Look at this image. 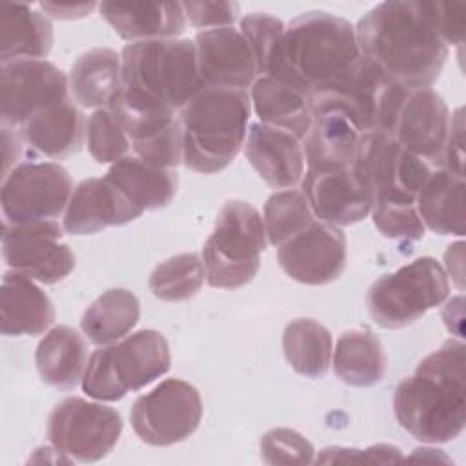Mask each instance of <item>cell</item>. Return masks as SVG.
Segmentation results:
<instances>
[{"instance_id":"48","label":"cell","mask_w":466,"mask_h":466,"mask_svg":"<svg viewBox=\"0 0 466 466\" xmlns=\"http://www.w3.org/2000/svg\"><path fill=\"white\" fill-rule=\"evenodd\" d=\"M462 302L464 299L462 297H455L451 300H448L444 311H442V319H444V324L448 328L450 333L457 335V337H462Z\"/></svg>"},{"instance_id":"16","label":"cell","mask_w":466,"mask_h":466,"mask_svg":"<svg viewBox=\"0 0 466 466\" xmlns=\"http://www.w3.org/2000/svg\"><path fill=\"white\" fill-rule=\"evenodd\" d=\"M277 258L288 277L308 286L337 280L346 266V237L339 226L313 220L279 246Z\"/></svg>"},{"instance_id":"14","label":"cell","mask_w":466,"mask_h":466,"mask_svg":"<svg viewBox=\"0 0 466 466\" xmlns=\"http://www.w3.org/2000/svg\"><path fill=\"white\" fill-rule=\"evenodd\" d=\"M2 255L13 271L42 284H56L75 269V253L62 242V228L56 220L4 222Z\"/></svg>"},{"instance_id":"27","label":"cell","mask_w":466,"mask_h":466,"mask_svg":"<svg viewBox=\"0 0 466 466\" xmlns=\"http://www.w3.org/2000/svg\"><path fill=\"white\" fill-rule=\"evenodd\" d=\"M249 98L262 124L289 131L299 138L306 137L311 124L308 93L286 80L264 75L253 82Z\"/></svg>"},{"instance_id":"39","label":"cell","mask_w":466,"mask_h":466,"mask_svg":"<svg viewBox=\"0 0 466 466\" xmlns=\"http://www.w3.org/2000/svg\"><path fill=\"white\" fill-rule=\"evenodd\" d=\"M284 22L268 13H249L240 20V33L248 40L257 64V75H266L277 55L284 33Z\"/></svg>"},{"instance_id":"18","label":"cell","mask_w":466,"mask_h":466,"mask_svg":"<svg viewBox=\"0 0 466 466\" xmlns=\"http://www.w3.org/2000/svg\"><path fill=\"white\" fill-rule=\"evenodd\" d=\"M317 220L333 226H350L371 211V195L351 167L308 169L300 182Z\"/></svg>"},{"instance_id":"9","label":"cell","mask_w":466,"mask_h":466,"mask_svg":"<svg viewBox=\"0 0 466 466\" xmlns=\"http://www.w3.org/2000/svg\"><path fill=\"white\" fill-rule=\"evenodd\" d=\"M448 293L450 280L444 268L433 257H419L379 277L368 289L366 304L380 328L399 329L441 306Z\"/></svg>"},{"instance_id":"17","label":"cell","mask_w":466,"mask_h":466,"mask_svg":"<svg viewBox=\"0 0 466 466\" xmlns=\"http://www.w3.org/2000/svg\"><path fill=\"white\" fill-rule=\"evenodd\" d=\"M451 115L439 93L431 87L408 89L391 131V137L411 155L442 167Z\"/></svg>"},{"instance_id":"8","label":"cell","mask_w":466,"mask_h":466,"mask_svg":"<svg viewBox=\"0 0 466 466\" xmlns=\"http://www.w3.org/2000/svg\"><path fill=\"white\" fill-rule=\"evenodd\" d=\"M408 89L391 82L375 64L359 55L339 76L309 93V106H333L344 111L360 133L391 135Z\"/></svg>"},{"instance_id":"24","label":"cell","mask_w":466,"mask_h":466,"mask_svg":"<svg viewBox=\"0 0 466 466\" xmlns=\"http://www.w3.org/2000/svg\"><path fill=\"white\" fill-rule=\"evenodd\" d=\"M55 320L49 297L33 279L5 271L0 288V331L7 337L42 335Z\"/></svg>"},{"instance_id":"15","label":"cell","mask_w":466,"mask_h":466,"mask_svg":"<svg viewBox=\"0 0 466 466\" xmlns=\"http://www.w3.org/2000/svg\"><path fill=\"white\" fill-rule=\"evenodd\" d=\"M353 169L373 198L382 193L417 197L435 167L406 151L391 135L371 131L360 137Z\"/></svg>"},{"instance_id":"6","label":"cell","mask_w":466,"mask_h":466,"mask_svg":"<svg viewBox=\"0 0 466 466\" xmlns=\"http://www.w3.org/2000/svg\"><path fill=\"white\" fill-rule=\"evenodd\" d=\"M171 353L157 329H140L118 342L100 346L87 360L82 390L96 400H120L169 371Z\"/></svg>"},{"instance_id":"43","label":"cell","mask_w":466,"mask_h":466,"mask_svg":"<svg viewBox=\"0 0 466 466\" xmlns=\"http://www.w3.org/2000/svg\"><path fill=\"white\" fill-rule=\"evenodd\" d=\"M402 455L400 450L393 444H375L366 450H357V448H340V446H331L322 450L319 455L317 462H371V464H391V462H400Z\"/></svg>"},{"instance_id":"40","label":"cell","mask_w":466,"mask_h":466,"mask_svg":"<svg viewBox=\"0 0 466 466\" xmlns=\"http://www.w3.org/2000/svg\"><path fill=\"white\" fill-rule=\"evenodd\" d=\"M135 157L149 166L175 169L182 164V129L178 118L164 127L131 142Z\"/></svg>"},{"instance_id":"41","label":"cell","mask_w":466,"mask_h":466,"mask_svg":"<svg viewBox=\"0 0 466 466\" xmlns=\"http://www.w3.org/2000/svg\"><path fill=\"white\" fill-rule=\"evenodd\" d=\"M260 459L266 464H311L315 448L295 430L273 428L260 439Z\"/></svg>"},{"instance_id":"44","label":"cell","mask_w":466,"mask_h":466,"mask_svg":"<svg viewBox=\"0 0 466 466\" xmlns=\"http://www.w3.org/2000/svg\"><path fill=\"white\" fill-rule=\"evenodd\" d=\"M464 9L461 2H430L433 25L448 47L461 46L464 40Z\"/></svg>"},{"instance_id":"21","label":"cell","mask_w":466,"mask_h":466,"mask_svg":"<svg viewBox=\"0 0 466 466\" xmlns=\"http://www.w3.org/2000/svg\"><path fill=\"white\" fill-rule=\"evenodd\" d=\"M142 213L107 177L86 178L71 193L64 229L71 235H93L109 226L133 222Z\"/></svg>"},{"instance_id":"22","label":"cell","mask_w":466,"mask_h":466,"mask_svg":"<svg viewBox=\"0 0 466 466\" xmlns=\"http://www.w3.org/2000/svg\"><path fill=\"white\" fill-rule=\"evenodd\" d=\"M311 124L302 138L308 169L351 167L357 157L360 129L333 106H309Z\"/></svg>"},{"instance_id":"19","label":"cell","mask_w":466,"mask_h":466,"mask_svg":"<svg viewBox=\"0 0 466 466\" xmlns=\"http://www.w3.org/2000/svg\"><path fill=\"white\" fill-rule=\"evenodd\" d=\"M193 42L204 87L246 91L257 80L255 56L240 29H206Z\"/></svg>"},{"instance_id":"3","label":"cell","mask_w":466,"mask_h":466,"mask_svg":"<svg viewBox=\"0 0 466 466\" xmlns=\"http://www.w3.org/2000/svg\"><path fill=\"white\" fill-rule=\"evenodd\" d=\"M359 55L353 24L326 11H309L284 27L266 76L286 80L309 96L313 89L339 76Z\"/></svg>"},{"instance_id":"31","label":"cell","mask_w":466,"mask_h":466,"mask_svg":"<svg viewBox=\"0 0 466 466\" xmlns=\"http://www.w3.org/2000/svg\"><path fill=\"white\" fill-rule=\"evenodd\" d=\"M335 375L348 386L370 388L382 380L386 353L379 337L368 328L346 329L331 355Z\"/></svg>"},{"instance_id":"26","label":"cell","mask_w":466,"mask_h":466,"mask_svg":"<svg viewBox=\"0 0 466 466\" xmlns=\"http://www.w3.org/2000/svg\"><path fill=\"white\" fill-rule=\"evenodd\" d=\"M53 47V27L46 15L27 4H0V58L46 60Z\"/></svg>"},{"instance_id":"13","label":"cell","mask_w":466,"mask_h":466,"mask_svg":"<svg viewBox=\"0 0 466 466\" xmlns=\"http://www.w3.org/2000/svg\"><path fill=\"white\" fill-rule=\"evenodd\" d=\"M71 98L69 78L47 60H11L0 64L2 126L22 127L35 113Z\"/></svg>"},{"instance_id":"1","label":"cell","mask_w":466,"mask_h":466,"mask_svg":"<svg viewBox=\"0 0 466 466\" xmlns=\"http://www.w3.org/2000/svg\"><path fill=\"white\" fill-rule=\"evenodd\" d=\"M355 36L359 53L406 89L431 87L450 51L433 25L430 2H380L357 22Z\"/></svg>"},{"instance_id":"29","label":"cell","mask_w":466,"mask_h":466,"mask_svg":"<svg viewBox=\"0 0 466 466\" xmlns=\"http://www.w3.org/2000/svg\"><path fill=\"white\" fill-rule=\"evenodd\" d=\"M122 86L120 55L109 47L82 53L69 71V93L80 107H109Z\"/></svg>"},{"instance_id":"4","label":"cell","mask_w":466,"mask_h":466,"mask_svg":"<svg viewBox=\"0 0 466 466\" xmlns=\"http://www.w3.org/2000/svg\"><path fill=\"white\" fill-rule=\"evenodd\" d=\"M249 115L248 91L202 87L178 111L184 166L202 175L226 169L244 147Z\"/></svg>"},{"instance_id":"33","label":"cell","mask_w":466,"mask_h":466,"mask_svg":"<svg viewBox=\"0 0 466 466\" xmlns=\"http://www.w3.org/2000/svg\"><path fill=\"white\" fill-rule=\"evenodd\" d=\"M140 317V302L124 288L104 291L82 315L80 328L89 342L107 346L127 337Z\"/></svg>"},{"instance_id":"34","label":"cell","mask_w":466,"mask_h":466,"mask_svg":"<svg viewBox=\"0 0 466 466\" xmlns=\"http://www.w3.org/2000/svg\"><path fill=\"white\" fill-rule=\"evenodd\" d=\"M282 350L286 360L297 373L309 379H320L331 364V333L313 319H297L284 329Z\"/></svg>"},{"instance_id":"47","label":"cell","mask_w":466,"mask_h":466,"mask_svg":"<svg viewBox=\"0 0 466 466\" xmlns=\"http://www.w3.org/2000/svg\"><path fill=\"white\" fill-rule=\"evenodd\" d=\"M40 7L53 18L60 20H73V18H82L87 13H91L96 4H40Z\"/></svg>"},{"instance_id":"32","label":"cell","mask_w":466,"mask_h":466,"mask_svg":"<svg viewBox=\"0 0 466 466\" xmlns=\"http://www.w3.org/2000/svg\"><path fill=\"white\" fill-rule=\"evenodd\" d=\"M106 177L142 211L166 208L178 187L175 169L149 166L135 155L115 162Z\"/></svg>"},{"instance_id":"35","label":"cell","mask_w":466,"mask_h":466,"mask_svg":"<svg viewBox=\"0 0 466 466\" xmlns=\"http://www.w3.org/2000/svg\"><path fill=\"white\" fill-rule=\"evenodd\" d=\"M206 280L202 257L180 253L160 262L149 275V291L166 302H182L195 297Z\"/></svg>"},{"instance_id":"28","label":"cell","mask_w":466,"mask_h":466,"mask_svg":"<svg viewBox=\"0 0 466 466\" xmlns=\"http://www.w3.org/2000/svg\"><path fill=\"white\" fill-rule=\"evenodd\" d=\"M415 204L424 228H430L437 235H464L466 217L462 175L444 167L433 169L419 189Z\"/></svg>"},{"instance_id":"5","label":"cell","mask_w":466,"mask_h":466,"mask_svg":"<svg viewBox=\"0 0 466 466\" xmlns=\"http://www.w3.org/2000/svg\"><path fill=\"white\" fill-rule=\"evenodd\" d=\"M120 60L118 93L135 104L177 113L204 87L193 40L162 38L127 44Z\"/></svg>"},{"instance_id":"23","label":"cell","mask_w":466,"mask_h":466,"mask_svg":"<svg viewBox=\"0 0 466 466\" xmlns=\"http://www.w3.org/2000/svg\"><path fill=\"white\" fill-rule=\"evenodd\" d=\"M98 11L115 33L131 44L177 38L186 27L178 2H102Z\"/></svg>"},{"instance_id":"2","label":"cell","mask_w":466,"mask_h":466,"mask_svg":"<svg viewBox=\"0 0 466 466\" xmlns=\"http://www.w3.org/2000/svg\"><path fill=\"white\" fill-rule=\"evenodd\" d=\"M464 342L450 339L426 355L393 393L399 424L417 441L437 444L457 439L466 422Z\"/></svg>"},{"instance_id":"10","label":"cell","mask_w":466,"mask_h":466,"mask_svg":"<svg viewBox=\"0 0 466 466\" xmlns=\"http://www.w3.org/2000/svg\"><path fill=\"white\" fill-rule=\"evenodd\" d=\"M122 428L116 410L82 397H66L49 413L47 439L71 462H96L116 446Z\"/></svg>"},{"instance_id":"30","label":"cell","mask_w":466,"mask_h":466,"mask_svg":"<svg viewBox=\"0 0 466 466\" xmlns=\"http://www.w3.org/2000/svg\"><path fill=\"white\" fill-rule=\"evenodd\" d=\"M87 342L69 326H55L36 346L35 362L42 380L69 391L82 382L87 366Z\"/></svg>"},{"instance_id":"25","label":"cell","mask_w":466,"mask_h":466,"mask_svg":"<svg viewBox=\"0 0 466 466\" xmlns=\"http://www.w3.org/2000/svg\"><path fill=\"white\" fill-rule=\"evenodd\" d=\"M86 126L84 113L67 98L35 113L20 127V135L42 155L60 160L80 149Z\"/></svg>"},{"instance_id":"20","label":"cell","mask_w":466,"mask_h":466,"mask_svg":"<svg viewBox=\"0 0 466 466\" xmlns=\"http://www.w3.org/2000/svg\"><path fill=\"white\" fill-rule=\"evenodd\" d=\"M244 155L260 178L275 189H295L306 173L302 138L262 122L251 124Z\"/></svg>"},{"instance_id":"42","label":"cell","mask_w":466,"mask_h":466,"mask_svg":"<svg viewBox=\"0 0 466 466\" xmlns=\"http://www.w3.org/2000/svg\"><path fill=\"white\" fill-rule=\"evenodd\" d=\"M182 7L186 20L202 31L231 27L240 13L237 2H184Z\"/></svg>"},{"instance_id":"12","label":"cell","mask_w":466,"mask_h":466,"mask_svg":"<svg viewBox=\"0 0 466 466\" xmlns=\"http://www.w3.org/2000/svg\"><path fill=\"white\" fill-rule=\"evenodd\" d=\"M133 431L149 446H171L186 441L200 424L198 390L182 379H166L140 395L129 413Z\"/></svg>"},{"instance_id":"45","label":"cell","mask_w":466,"mask_h":466,"mask_svg":"<svg viewBox=\"0 0 466 466\" xmlns=\"http://www.w3.org/2000/svg\"><path fill=\"white\" fill-rule=\"evenodd\" d=\"M442 167L464 177V118L462 107L451 115Z\"/></svg>"},{"instance_id":"37","label":"cell","mask_w":466,"mask_h":466,"mask_svg":"<svg viewBox=\"0 0 466 466\" xmlns=\"http://www.w3.org/2000/svg\"><path fill=\"white\" fill-rule=\"evenodd\" d=\"M375 228L388 238L419 240L424 237V224L419 217L415 197L402 193H382L371 198Z\"/></svg>"},{"instance_id":"7","label":"cell","mask_w":466,"mask_h":466,"mask_svg":"<svg viewBox=\"0 0 466 466\" xmlns=\"http://www.w3.org/2000/svg\"><path fill=\"white\" fill-rule=\"evenodd\" d=\"M266 244L264 218L258 209L246 200H228L202 248L206 282L218 289L246 286L258 271Z\"/></svg>"},{"instance_id":"38","label":"cell","mask_w":466,"mask_h":466,"mask_svg":"<svg viewBox=\"0 0 466 466\" xmlns=\"http://www.w3.org/2000/svg\"><path fill=\"white\" fill-rule=\"evenodd\" d=\"M87 149L98 164H115L127 157L131 140L109 107L96 109L86 126Z\"/></svg>"},{"instance_id":"36","label":"cell","mask_w":466,"mask_h":466,"mask_svg":"<svg viewBox=\"0 0 466 466\" xmlns=\"http://www.w3.org/2000/svg\"><path fill=\"white\" fill-rule=\"evenodd\" d=\"M262 218L268 242L279 248L304 231L315 220V215L300 189H280L266 200Z\"/></svg>"},{"instance_id":"11","label":"cell","mask_w":466,"mask_h":466,"mask_svg":"<svg viewBox=\"0 0 466 466\" xmlns=\"http://www.w3.org/2000/svg\"><path fill=\"white\" fill-rule=\"evenodd\" d=\"M73 182L56 162H22L2 178V213L7 224L56 220L69 204Z\"/></svg>"},{"instance_id":"46","label":"cell","mask_w":466,"mask_h":466,"mask_svg":"<svg viewBox=\"0 0 466 466\" xmlns=\"http://www.w3.org/2000/svg\"><path fill=\"white\" fill-rule=\"evenodd\" d=\"M22 135L20 131L16 133L15 127H7V126H2V153H4V175L2 178L15 167V164L18 162L20 158V153H22Z\"/></svg>"}]
</instances>
